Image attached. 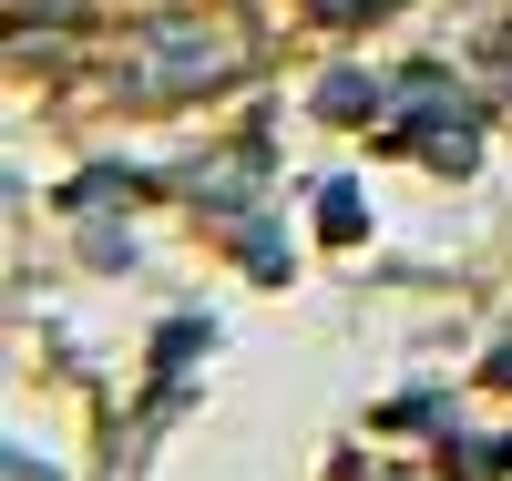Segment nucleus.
<instances>
[{"mask_svg":"<svg viewBox=\"0 0 512 481\" xmlns=\"http://www.w3.org/2000/svg\"><path fill=\"white\" fill-rule=\"evenodd\" d=\"M318 21H369V11H400V0H308Z\"/></svg>","mask_w":512,"mask_h":481,"instance_id":"2","label":"nucleus"},{"mask_svg":"<svg viewBox=\"0 0 512 481\" xmlns=\"http://www.w3.org/2000/svg\"><path fill=\"white\" fill-rule=\"evenodd\" d=\"M11 11H21V21H62L72 0H11Z\"/></svg>","mask_w":512,"mask_h":481,"instance_id":"3","label":"nucleus"},{"mask_svg":"<svg viewBox=\"0 0 512 481\" xmlns=\"http://www.w3.org/2000/svg\"><path fill=\"white\" fill-rule=\"evenodd\" d=\"M236 62H246V41L226 21H144L134 41H123V93L185 103V93H205V82H226Z\"/></svg>","mask_w":512,"mask_h":481,"instance_id":"1","label":"nucleus"}]
</instances>
